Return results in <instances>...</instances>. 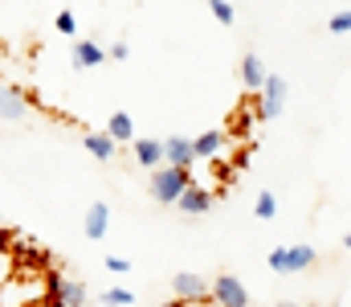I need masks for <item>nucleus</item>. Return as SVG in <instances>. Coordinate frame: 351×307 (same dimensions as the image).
I'll return each instance as SVG.
<instances>
[{
  "mask_svg": "<svg viewBox=\"0 0 351 307\" xmlns=\"http://www.w3.org/2000/svg\"><path fill=\"white\" fill-rule=\"evenodd\" d=\"M188 185H192V168H176V164L152 168V197L160 205H176Z\"/></svg>",
  "mask_w": 351,
  "mask_h": 307,
  "instance_id": "f257e3e1",
  "label": "nucleus"
},
{
  "mask_svg": "<svg viewBox=\"0 0 351 307\" xmlns=\"http://www.w3.org/2000/svg\"><path fill=\"white\" fill-rule=\"evenodd\" d=\"M265 262H269L274 275H298V271H311L319 262V250H311V246H278V250H269Z\"/></svg>",
  "mask_w": 351,
  "mask_h": 307,
  "instance_id": "f03ea898",
  "label": "nucleus"
},
{
  "mask_svg": "<svg viewBox=\"0 0 351 307\" xmlns=\"http://www.w3.org/2000/svg\"><path fill=\"white\" fill-rule=\"evenodd\" d=\"M286 95H290L286 78L265 74V87L258 91V119H278V115H282V106H286Z\"/></svg>",
  "mask_w": 351,
  "mask_h": 307,
  "instance_id": "7ed1b4c3",
  "label": "nucleus"
},
{
  "mask_svg": "<svg viewBox=\"0 0 351 307\" xmlns=\"http://www.w3.org/2000/svg\"><path fill=\"white\" fill-rule=\"evenodd\" d=\"M213 304L217 307H250V291L237 275H221L213 279Z\"/></svg>",
  "mask_w": 351,
  "mask_h": 307,
  "instance_id": "20e7f679",
  "label": "nucleus"
},
{
  "mask_svg": "<svg viewBox=\"0 0 351 307\" xmlns=\"http://www.w3.org/2000/svg\"><path fill=\"white\" fill-rule=\"evenodd\" d=\"M172 291H176V299H184V304H204V299H213V283H204V279L192 275V271H180V275H176Z\"/></svg>",
  "mask_w": 351,
  "mask_h": 307,
  "instance_id": "39448f33",
  "label": "nucleus"
},
{
  "mask_svg": "<svg viewBox=\"0 0 351 307\" xmlns=\"http://www.w3.org/2000/svg\"><path fill=\"white\" fill-rule=\"evenodd\" d=\"M25 115H29V95L21 87H0V119L21 123Z\"/></svg>",
  "mask_w": 351,
  "mask_h": 307,
  "instance_id": "423d86ee",
  "label": "nucleus"
},
{
  "mask_svg": "<svg viewBox=\"0 0 351 307\" xmlns=\"http://www.w3.org/2000/svg\"><path fill=\"white\" fill-rule=\"evenodd\" d=\"M164 164H176V168H192L196 164V148H192V139H164Z\"/></svg>",
  "mask_w": 351,
  "mask_h": 307,
  "instance_id": "0eeeda50",
  "label": "nucleus"
},
{
  "mask_svg": "<svg viewBox=\"0 0 351 307\" xmlns=\"http://www.w3.org/2000/svg\"><path fill=\"white\" fill-rule=\"evenodd\" d=\"M176 205H180L188 217H200V213H208V205H213V193H208L204 185H196V181H192V185L184 189V197H180Z\"/></svg>",
  "mask_w": 351,
  "mask_h": 307,
  "instance_id": "6e6552de",
  "label": "nucleus"
},
{
  "mask_svg": "<svg viewBox=\"0 0 351 307\" xmlns=\"http://www.w3.org/2000/svg\"><path fill=\"white\" fill-rule=\"evenodd\" d=\"M82 229H86L90 242H102V234L110 229V209H106V201L90 205V209H86V225H82Z\"/></svg>",
  "mask_w": 351,
  "mask_h": 307,
  "instance_id": "1a4fd4ad",
  "label": "nucleus"
},
{
  "mask_svg": "<svg viewBox=\"0 0 351 307\" xmlns=\"http://www.w3.org/2000/svg\"><path fill=\"white\" fill-rule=\"evenodd\" d=\"M229 144V131H204V135H196L192 139V148H196V160H213V156H221V148Z\"/></svg>",
  "mask_w": 351,
  "mask_h": 307,
  "instance_id": "9d476101",
  "label": "nucleus"
},
{
  "mask_svg": "<svg viewBox=\"0 0 351 307\" xmlns=\"http://www.w3.org/2000/svg\"><path fill=\"white\" fill-rule=\"evenodd\" d=\"M110 54H102V45H94V41H78L74 49H70V62L78 66V70H94V66H102Z\"/></svg>",
  "mask_w": 351,
  "mask_h": 307,
  "instance_id": "9b49d317",
  "label": "nucleus"
},
{
  "mask_svg": "<svg viewBox=\"0 0 351 307\" xmlns=\"http://www.w3.org/2000/svg\"><path fill=\"white\" fill-rule=\"evenodd\" d=\"M135 164L160 168L164 164V139H135Z\"/></svg>",
  "mask_w": 351,
  "mask_h": 307,
  "instance_id": "f8f14e48",
  "label": "nucleus"
},
{
  "mask_svg": "<svg viewBox=\"0 0 351 307\" xmlns=\"http://www.w3.org/2000/svg\"><path fill=\"white\" fill-rule=\"evenodd\" d=\"M114 148H119V139H114L110 131H86V152L94 160H110Z\"/></svg>",
  "mask_w": 351,
  "mask_h": 307,
  "instance_id": "ddd939ff",
  "label": "nucleus"
},
{
  "mask_svg": "<svg viewBox=\"0 0 351 307\" xmlns=\"http://www.w3.org/2000/svg\"><path fill=\"white\" fill-rule=\"evenodd\" d=\"M241 82H245L250 91H262L265 87V66H262L258 54H245V58H241Z\"/></svg>",
  "mask_w": 351,
  "mask_h": 307,
  "instance_id": "4468645a",
  "label": "nucleus"
},
{
  "mask_svg": "<svg viewBox=\"0 0 351 307\" xmlns=\"http://www.w3.org/2000/svg\"><path fill=\"white\" fill-rule=\"evenodd\" d=\"M106 131H110L119 144H131V139H135V119H131L127 111H114V115L106 119Z\"/></svg>",
  "mask_w": 351,
  "mask_h": 307,
  "instance_id": "2eb2a0df",
  "label": "nucleus"
},
{
  "mask_svg": "<svg viewBox=\"0 0 351 307\" xmlns=\"http://www.w3.org/2000/svg\"><path fill=\"white\" fill-rule=\"evenodd\" d=\"M66 291H70V279L58 275V271H49V275H45V299H53V304L66 307Z\"/></svg>",
  "mask_w": 351,
  "mask_h": 307,
  "instance_id": "dca6fc26",
  "label": "nucleus"
},
{
  "mask_svg": "<svg viewBox=\"0 0 351 307\" xmlns=\"http://www.w3.org/2000/svg\"><path fill=\"white\" fill-rule=\"evenodd\" d=\"M254 213H258L262 221H274V217H278V197H274L269 189H262V193H258V201H254Z\"/></svg>",
  "mask_w": 351,
  "mask_h": 307,
  "instance_id": "f3484780",
  "label": "nucleus"
},
{
  "mask_svg": "<svg viewBox=\"0 0 351 307\" xmlns=\"http://www.w3.org/2000/svg\"><path fill=\"white\" fill-rule=\"evenodd\" d=\"M135 304V295L127 291V287H110V291H102V307H131Z\"/></svg>",
  "mask_w": 351,
  "mask_h": 307,
  "instance_id": "a211bd4d",
  "label": "nucleus"
},
{
  "mask_svg": "<svg viewBox=\"0 0 351 307\" xmlns=\"http://www.w3.org/2000/svg\"><path fill=\"white\" fill-rule=\"evenodd\" d=\"M53 25H58V33H66V37H74V29H78V16H74L70 8H62V12L53 16Z\"/></svg>",
  "mask_w": 351,
  "mask_h": 307,
  "instance_id": "6ab92c4d",
  "label": "nucleus"
},
{
  "mask_svg": "<svg viewBox=\"0 0 351 307\" xmlns=\"http://www.w3.org/2000/svg\"><path fill=\"white\" fill-rule=\"evenodd\" d=\"M208 8H213V16H217L221 25H233V4H229V0H208Z\"/></svg>",
  "mask_w": 351,
  "mask_h": 307,
  "instance_id": "aec40b11",
  "label": "nucleus"
},
{
  "mask_svg": "<svg viewBox=\"0 0 351 307\" xmlns=\"http://www.w3.org/2000/svg\"><path fill=\"white\" fill-rule=\"evenodd\" d=\"M82 304H86V287L70 279V291H66V307H82Z\"/></svg>",
  "mask_w": 351,
  "mask_h": 307,
  "instance_id": "412c9836",
  "label": "nucleus"
},
{
  "mask_svg": "<svg viewBox=\"0 0 351 307\" xmlns=\"http://www.w3.org/2000/svg\"><path fill=\"white\" fill-rule=\"evenodd\" d=\"M327 29H331V33H351V8L348 12H335V16L327 21Z\"/></svg>",
  "mask_w": 351,
  "mask_h": 307,
  "instance_id": "4be33fe9",
  "label": "nucleus"
},
{
  "mask_svg": "<svg viewBox=\"0 0 351 307\" xmlns=\"http://www.w3.org/2000/svg\"><path fill=\"white\" fill-rule=\"evenodd\" d=\"M106 271H110V275H127V271H131V262H127V258H119V254H110V258H106Z\"/></svg>",
  "mask_w": 351,
  "mask_h": 307,
  "instance_id": "5701e85b",
  "label": "nucleus"
},
{
  "mask_svg": "<svg viewBox=\"0 0 351 307\" xmlns=\"http://www.w3.org/2000/svg\"><path fill=\"white\" fill-rule=\"evenodd\" d=\"M106 54H110L114 62H127V54H131V49H127V41H114V45H110Z\"/></svg>",
  "mask_w": 351,
  "mask_h": 307,
  "instance_id": "b1692460",
  "label": "nucleus"
},
{
  "mask_svg": "<svg viewBox=\"0 0 351 307\" xmlns=\"http://www.w3.org/2000/svg\"><path fill=\"white\" fill-rule=\"evenodd\" d=\"M8 246H12V234H8V229L0 225V250H8Z\"/></svg>",
  "mask_w": 351,
  "mask_h": 307,
  "instance_id": "393cba45",
  "label": "nucleus"
},
{
  "mask_svg": "<svg viewBox=\"0 0 351 307\" xmlns=\"http://www.w3.org/2000/svg\"><path fill=\"white\" fill-rule=\"evenodd\" d=\"M33 307H62V304H53V299H41V304H33Z\"/></svg>",
  "mask_w": 351,
  "mask_h": 307,
  "instance_id": "a878e982",
  "label": "nucleus"
},
{
  "mask_svg": "<svg viewBox=\"0 0 351 307\" xmlns=\"http://www.w3.org/2000/svg\"><path fill=\"white\" fill-rule=\"evenodd\" d=\"M164 307H188V304H184V299H176V304H164Z\"/></svg>",
  "mask_w": 351,
  "mask_h": 307,
  "instance_id": "bb28decb",
  "label": "nucleus"
},
{
  "mask_svg": "<svg viewBox=\"0 0 351 307\" xmlns=\"http://www.w3.org/2000/svg\"><path fill=\"white\" fill-rule=\"evenodd\" d=\"M343 246H348V250H351V234H348V238H343Z\"/></svg>",
  "mask_w": 351,
  "mask_h": 307,
  "instance_id": "cd10ccee",
  "label": "nucleus"
},
{
  "mask_svg": "<svg viewBox=\"0 0 351 307\" xmlns=\"http://www.w3.org/2000/svg\"><path fill=\"white\" fill-rule=\"evenodd\" d=\"M278 307H298V304H278Z\"/></svg>",
  "mask_w": 351,
  "mask_h": 307,
  "instance_id": "c85d7f7f",
  "label": "nucleus"
}]
</instances>
